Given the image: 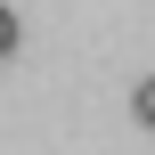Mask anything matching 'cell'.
I'll use <instances>...</instances> for the list:
<instances>
[{"instance_id": "7a4b0ae2", "label": "cell", "mask_w": 155, "mask_h": 155, "mask_svg": "<svg viewBox=\"0 0 155 155\" xmlns=\"http://www.w3.org/2000/svg\"><path fill=\"white\" fill-rule=\"evenodd\" d=\"M0 57H16V16L0 8Z\"/></svg>"}, {"instance_id": "6da1fadb", "label": "cell", "mask_w": 155, "mask_h": 155, "mask_svg": "<svg viewBox=\"0 0 155 155\" xmlns=\"http://www.w3.org/2000/svg\"><path fill=\"white\" fill-rule=\"evenodd\" d=\"M131 114H139V123H147V131H155V74H147V82H139V90H131Z\"/></svg>"}]
</instances>
